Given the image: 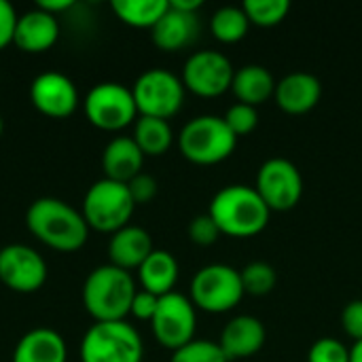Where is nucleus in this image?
<instances>
[{
  "label": "nucleus",
  "instance_id": "nucleus-1",
  "mask_svg": "<svg viewBox=\"0 0 362 362\" xmlns=\"http://www.w3.org/2000/svg\"><path fill=\"white\" fill-rule=\"evenodd\" d=\"M28 231L57 252H76L87 244L89 227L78 210L55 197H40L25 212Z\"/></svg>",
  "mask_w": 362,
  "mask_h": 362
},
{
  "label": "nucleus",
  "instance_id": "nucleus-2",
  "mask_svg": "<svg viewBox=\"0 0 362 362\" xmlns=\"http://www.w3.org/2000/svg\"><path fill=\"white\" fill-rule=\"evenodd\" d=\"M208 214L214 218L223 235L255 238L267 227L272 210L255 187L229 185L212 197Z\"/></svg>",
  "mask_w": 362,
  "mask_h": 362
},
{
  "label": "nucleus",
  "instance_id": "nucleus-3",
  "mask_svg": "<svg viewBox=\"0 0 362 362\" xmlns=\"http://www.w3.org/2000/svg\"><path fill=\"white\" fill-rule=\"evenodd\" d=\"M136 291L132 274L108 263L87 276L81 297L95 322H121L129 316Z\"/></svg>",
  "mask_w": 362,
  "mask_h": 362
},
{
  "label": "nucleus",
  "instance_id": "nucleus-4",
  "mask_svg": "<svg viewBox=\"0 0 362 362\" xmlns=\"http://www.w3.org/2000/svg\"><path fill=\"white\" fill-rule=\"evenodd\" d=\"M235 146V134L227 127L225 119L216 115H199L178 134V148L182 157L195 165H216L229 159Z\"/></svg>",
  "mask_w": 362,
  "mask_h": 362
},
{
  "label": "nucleus",
  "instance_id": "nucleus-5",
  "mask_svg": "<svg viewBox=\"0 0 362 362\" xmlns=\"http://www.w3.org/2000/svg\"><path fill=\"white\" fill-rule=\"evenodd\" d=\"M136 204L129 195L127 185L102 178L87 189L81 214L89 229L112 235L129 225Z\"/></svg>",
  "mask_w": 362,
  "mask_h": 362
},
{
  "label": "nucleus",
  "instance_id": "nucleus-6",
  "mask_svg": "<svg viewBox=\"0 0 362 362\" xmlns=\"http://www.w3.org/2000/svg\"><path fill=\"white\" fill-rule=\"evenodd\" d=\"M142 339L125 320L95 322L81 341V362H142Z\"/></svg>",
  "mask_w": 362,
  "mask_h": 362
},
{
  "label": "nucleus",
  "instance_id": "nucleus-7",
  "mask_svg": "<svg viewBox=\"0 0 362 362\" xmlns=\"http://www.w3.org/2000/svg\"><path fill=\"white\" fill-rule=\"evenodd\" d=\"M244 284L238 269L223 263L202 267L191 280V301L197 310L208 314H225L240 305Z\"/></svg>",
  "mask_w": 362,
  "mask_h": 362
},
{
  "label": "nucleus",
  "instance_id": "nucleus-8",
  "mask_svg": "<svg viewBox=\"0 0 362 362\" xmlns=\"http://www.w3.org/2000/svg\"><path fill=\"white\" fill-rule=\"evenodd\" d=\"M185 91L187 89L180 76L163 68H151L142 72L132 87L138 117H155L163 121L180 112Z\"/></svg>",
  "mask_w": 362,
  "mask_h": 362
},
{
  "label": "nucleus",
  "instance_id": "nucleus-9",
  "mask_svg": "<svg viewBox=\"0 0 362 362\" xmlns=\"http://www.w3.org/2000/svg\"><path fill=\"white\" fill-rule=\"evenodd\" d=\"M85 115L89 123L104 132H119L134 125L138 108L129 87L121 83H100L85 98Z\"/></svg>",
  "mask_w": 362,
  "mask_h": 362
},
{
  "label": "nucleus",
  "instance_id": "nucleus-10",
  "mask_svg": "<svg viewBox=\"0 0 362 362\" xmlns=\"http://www.w3.org/2000/svg\"><path fill=\"white\" fill-rule=\"evenodd\" d=\"M197 308L193 301L180 293H170L159 297L157 312L151 320L153 335L157 344L176 352L178 348L191 344L197 331Z\"/></svg>",
  "mask_w": 362,
  "mask_h": 362
},
{
  "label": "nucleus",
  "instance_id": "nucleus-11",
  "mask_svg": "<svg viewBox=\"0 0 362 362\" xmlns=\"http://www.w3.org/2000/svg\"><path fill=\"white\" fill-rule=\"evenodd\" d=\"M255 189L272 212H288L301 202L303 178L293 161L274 157L259 168Z\"/></svg>",
  "mask_w": 362,
  "mask_h": 362
},
{
  "label": "nucleus",
  "instance_id": "nucleus-12",
  "mask_svg": "<svg viewBox=\"0 0 362 362\" xmlns=\"http://www.w3.org/2000/svg\"><path fill=\"white\" fill-rule=\"evenodd\" d=\"M233 74L235 70L227 55L218 51H197L185 62L180 81L187 91L199 98H218L231 89Z\"/></svg>",
  "mask_w": 362,
  "mask_h": 362
},
{
  "label": "nucleus",
  "instance_id": "nucleus-13",
  "mask_svg": "<svg viewBox=\"0 0 362 362\" xmlns=\"http://www.w3.org/2000/svg\"><path fill=\"white\" fill-rule=\"evenodd\" d=\"M49 276L45 259L25 244H8L0 250V282L21 295L36 293Z\"/></svg>",
  "mask_w": 362,
  "mask_h": 362
},
{
  "label": "nucleus",
  "instance_id": "nucleus-14",
  "mask_svg": "<svg viewBox=\"0 0 362 362\" xmlns=\"http://www.w3.org/2000/svg\"><path fill=\"white\" fill-rule=\"evenodd\" d=\"M30 102L49 119H66L78 106V91L66 74L42 72L30 85Z\"/></svg>",
  "mask_w": 362,
  "mask_h": 362
},
{
  "label": "nucleus",
  "instance_id": "nucleus-15",
  "mask_svg": "<svg viewBox=\"0 0 362 362\" xmlns=\"http://www.w3.org/2000/svg\"><path fill=\"white\" fill-rule=\"evenodd\" d=\"M267 333L265 327L259 318L255 316H235L231 318L225 329L221 331L218 346L225 352L227 361H242V358H252L259 354L265 346Z\"/></svg>",
  "mask_w": 362,
  "mask_h": 362
},
{
  "label": "nucleus",
  "instance_id": "nucleus-16",
  "mask_svg": "<svg viewBox=\"0 0 362 362\" xmlns=\"http://www.w3.org/2000/svg\"><path fill=\"white\" fill-rule=\"evenodd\" d=\"M57 38H59V23L55 15L36 6L17 17L13 45L19 51L45 53L57 42Z\"/></svg>",
  "mask_w": 362,
  "mask_h": 362
},
{
  "label": "nucleus",
  "instance_id": "nucleus-17",
  "mask_svg": "<svg viewBox=\"0 0 362 362\" xmlns=\"http://www.w3.org/2000/svg\"><path fill=\"white\" fill-rule=\"evenodd\" d=\"M199 17L197 13H185L174 6H168L165 15L151 30L153 45L165 53H174L191 47L199 36Z\"/></svg>",
  "mask_w": 362,
  "mask_h": 362
},
{
  "label": "nucleus",
  "instance_id": "nucleus-18",
  "mask_svg": "<svg viewBox=\"0 0 362 362\" xmlns=\"http://www.w3.org/2000/svg\"><path fill=\"white\" fill-rule=\"evenodd\" d=\"M322 98L320 81L310 72H291L278 81L274 100L286 115H305L318 106Z\"/></svg>",
  "mask_w": 362,
  "mask_h": 362
},
{
  "label": "nucleus",
  "instance_id": "nucleus-19",
  "mask_svg": "<svg viewBox=\"0 0 362 362\" xmlns=\"http://www.w3.org/2000/svg\"><path fill=\"white\" fill-rule=\"evenodd\" d=\"M153 250L155 248H153L151 233L136 225H127L119 229L117 233L110 235V242H108L110 265L125 269V272L140 269V265L148 259Z\"/></svg>",
  "mask_w": 362,
  "mask_h": 362
},
{
  "label": "nucleus",
  "instance_id": "nucleus-20",
  "mask_svg": "<svg viewBox=\"0 0 362 362\" xmlns=\"http://www.w3.org/2000/svg\"><path fill=\"white\" fill-rule=\"evenodd\" d=\"M142 165H144V155L132 136L112 138L102 153L104 178L115 182L127 185L132 178H136L142 172Z\"/></svg>",
  "mask_w": 362,
  "mask_h": 362
},
{
  "label": "nucleus",
  "instance_id": "nucleus-21",
  "mask_svg": "<svg viewBox=\"0 0 362 362\" xmlns=\"http://www.w3.org/2000/svg\"><path fill=\"white\" fill-rule=\"evenodd\" d=\"M64 337L53 329L28 331L13 350V362H66Z\"/></svg>",
  "mask_w": 362,
  "mask_h": 362
},
{
  "label": "nucleus",
  "instance_id": "nucleus-22",
  "mask_svg": "<svg viewBox=\"0 0 362 362\" xmlns=\"http://www.w3.org/2000/svg\"><path fill=\"white\" fill-rule=\"evenodd\" d=\"M276 85L278 83H276L274 74L265 66L248 64V66H242L240 70H235L231 91L240 104H248V106L257 108L263 102H267L269 98H274Z\"/></svg>",
  "mask_w": 362,
  "mask_h": 362
},
{
  "label": "nucleus",
  "instance_id": "nucleus-23",
  "mask_svg": "<svg viewBox=\"0 0 362 362\" xmlns=\"http://www.w3.org/2000/svg\"><path fill=\"white\" fill-rule=\"evenodd\" d=\"M138 280L142 291L165 297L174 293V286L178 282V261L168 250H153L148 259L140 265Z\"/></svg>",
  "mask_w": 362,
  "mask_h": 362
},
{
  "label": "nucleus",
  "instance_id": "nucleus-24",
  "mask_svg": "<svg viewBox=\"0 0 362 362\" xmlns=\"http://www.w3.org/2000/svg\"><path fill=\"white\" fill-rule=\"evenodd\" d=\"M134 142L144 157H161L174 142V132L168 121L155 117H138L134 123Z\"/></svg>",
  "mask_w": 362,
  "mask_h": 362
},
{
  "label": "nucleus",
  "instance_id": "nucleus-25",
  "mask_svg": "<svg viewBox=\"0 0 362 362\" xmlns=\"http://www.w3.org/2000/svg\"><path fill=\"white\" fill-rule=\"evenodd\" d=\"M170 2L168 0H112V13L132 28H148L153 30L155 23L165 15Z\"/></svg>",
  "mask_w": 362,
  "mask_h": 362
},
{
  "label": "nucleus",
  "instance_id": "nucleus-26",
  "mask_svg": "<svg viewBox=\"0 0 362 362\" xmlns=\"http://www.w3.org/2000/svg\"><path fill=\"white\" fill-rule=\"evenodd\" d=\"M248 28H250V21L242 6H223L212 15V21H210L212 36L225 45L240 42L248 34Z\"/></svg>",
  "mask_w": 362,
  "mask_h": 362
},
{
  "label": "nucleus",
  "instance_id": "nucleus-27",
  "mask_svg": "<svg viewBox=\"0 0 362 362\" xmlns=\"http://www.w3.org/2000/svg\"><path fill=\"white\" fill-rule=\"evenodd\" d=\"M242 8L252 25L272 28L286 19L291 11V2L288 0H246Z\"/></svg>",
  "mask_w": 362,
  "mask_h": 362
},
{
  "label": "nucleus",
  "instance_id": "nucleus-28",
  "mask_svg": "<svg viewBox=\"0 0 362 362\" xmlns=\"http://www.w3.org/2000/svg\"><path fill=\"white\" fill-rule=\"evenodd\" d=\"M240 276H242L244 293L246 295H255V297L269 295L276 288V284H278L276 269L269 263H265V261L248 263L244 269H240Z\"/></svg>",
  "mask_w": 362,
  "mask_h": 362
},
{
  "label": "nucleus",
  "instance_id": "nucleus-29",
  "mask_svg": "<svg viewBox=\"0 0 362 362\" xmlns=\"http://www.w3.org/2000/svg\"><path fill=\"white\" fill-rule=\"evenodd\" d=\"M170 362H229L225 352L221 350L218 341H206V339H193L191 344L178 348Z\"/></svg>",
  "mask_w": 362,
  "mask_h": 362
},
{
  "label": "nucleus",
  "instance_id": "nucleus-30",
  "mask_svg": "<svg viewBox=\"0 0 362 362\" xmlns=\"http://www.w3.org/2000/svg\"><path fill=\"white\" fill-rule=\"evenodd\" d=\"M223 119H225L227 127L235 134V138H242V136H248V134H252L257 129V125H259V110L255 106L235 102L233 106L227 108Z\"/></svg>",
  "mask_w": 362,
  "mask_h": 362
},
{
  "label": "nucleus",
  "instance_id": "nucleus-31",
  "mask_svg": "<svg viewBox=\"0 0 362 362\" xmlns=\"http://www.w3.org/2000/svg\"><path fill=\"white\" fill-rule=\"evenodd\" d=\"M308 362H350V348L339 339L322 337L310 348Z\"/></svg>",
  "mask_w": 362,
  "mask_h": 362
},
{
  "label": "nucleus",
  "instance_id": "nucleus-32",
  "mask_svg": "<svg viewBox=\"0 0 362 362\" xmlns=\"http://www.w3.org/2000/svg\"><path fill=\"white\" fill-rule=\"evenodd\" d=\"M223 233H221L218 225L214 223V218L208 212L195 216L189 223V240L197 246H212V244H216V240Z\"/></svg>",
  "mask_w": 362,
  "mask_h": 362
},
{
  "label": "nucleus",
  "instance_id": "nucleus-33",
  "mask_svg": "<svg viewBox=\"0 0 362 362\" xmlns=\"http://www.w3.org/2000/svg\"><path fill=\"white\" fill-rule=\"evenodd\" d=\"M127 189H129V195H132L134 204L140 206V204H148V202H153L157 197L159 185H157V180L151 174L140 172L136 178H132L127 182Z\"/></svg>",
  "mask_w": 362,
  "mask_h": 362
},
{
  "label": "nucleus",
  "instance_id": "nucleus-34",
  "mask_svg": "<svg viewBox=\"0 0 362 362\" xmlns=\"http://www.w3.org/2000/svg\"><path fill=\"white\" fill-rule=\"evenodd\" d=\"M341 329L348 337L356 341H362V299L350 301L341 312Z\"/></svg>",
  "mask_w": 362,
  "mask_h": 362
},
{
  "label": "nucleus",
  "instance_id": "nucleus-35",
  "mask_svg": "<svg viewBox=\"0 0 362 362\" xmlns=\"http://www.w3.org/2000/svg\"><path fill=\"white\" fill-rule=\"evenodd\" d=\"M157 305H159V297L140 288V291H136V295H134L129 314H132L134 318H138V320L151 322L153 316H155V312H157Z\"/></svg>",
  "mask_w": 362,
  "mask_h": 362
},
{
  "label": "nucleus",
  "instance_id": "nucleus-36",
  "mask_svg": "<svg viewBox=\"0 0 362 362\" xmlns=\"http://www.w3.org/2000/svg\"><path fill=\"white\" fill-rule=\"evenodd\" d=\"M17 13L11 2L0 0V51L8 45H13L15 25H17Z\"/></svg>",
  "mask_w": 362,
  "mask_h": 362
},
{
  "label": "nucleus",
  "instance_id": "nucleus-37",
  "mask_svg": "<svg viewBox=\"0 0 362 362\" xmlns=\"http://www.w3.org/2000/svg\"><path fill=\"white\" fill-rule=\"evenodd\" d=\"M36 6L42 8V11H47V13H51V15H57V13H62V11L72 8L74 2H72V0H40Z\"/></svg>",
  "mask_w": 362,
  "mask_h": 362
},
{
  "label": "nucleus",
  "instance_id": "nucleus-38",
  "mask_svg": "<svg viewBox=\"0 0 362 362\" xmlns=\"http://www.w3.org/2000/svg\"><path fill=\"white\" fill-rule=\"evenodd\" d=\"M170 6L178 8V11H185V13H197L202 8V0H168Z\"/></svg>",
  "mask_w": 362,
  "mask_h": 362
},
{
  "label": "nucleus",
  "instance_id": "nucleus-39",
  "mask_svg": "<svg viewBox=\"0 0 362 362\" xmlns=\"http://www.w3.org/2000/svg\"><path fill=\"white\" fill-rule=\"evenodd\" d=\"M350 362H362V341H356L350 348Z\"/></svg>",
  "mask_w": 362,
  "mask_h": 362
},
{
  "label": "nucleus",
  "instance_id": "nucleus-40",
  "mask_svg": "<svg viewBox=\"0 0 362 362\" xmlns=\"http://www.w3.org/2000/svg\"><path fill=\"white\" fill-rule=\"evenodd\" d=\"M2 129H4V123H2V117H0V136H2Z\"/></svg>",
  "mask_w": 362,
  "mask_h": 362
}]
</instances>
